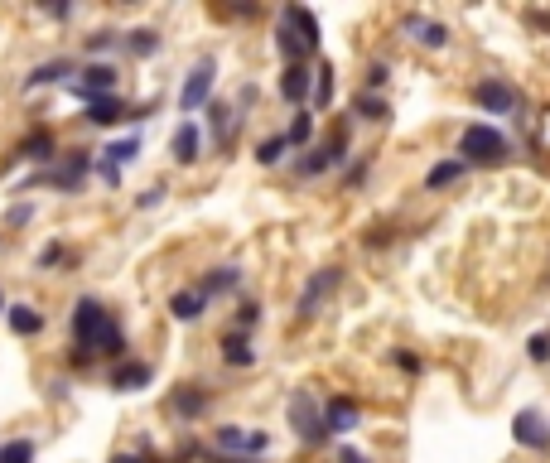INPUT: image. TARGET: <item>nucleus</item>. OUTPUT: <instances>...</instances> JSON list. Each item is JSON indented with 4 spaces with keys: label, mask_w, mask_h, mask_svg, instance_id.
I'll return each instance as SVG.
<instances>
[{
    "label": "nucleus",
    "mask_w": 550,
    "mask_h": 463,
    "mask_svg": "<svg viewBox=\"0 0 550 463\" xmlns=\"http://www.w3.org/2000/svg\"><path fill=\"white\" fill-rule=\"evenodd\" d=\"M73 348H83L92 357H111V362L126 357V328L97 295H83L73 304Z\"/></svg>",
    "instance_id": "1"
},
{
    "label": "nucleus",
    "mask_w": 550,
    "mask_h": 463,
    "mask_svg": "<svg viewBox=\"0 0 550 463\" xmlns=\"http://www.w3.org/2000/svg\"><path fill=\"white\" fill-rule=\"evenodd\" d=\"M507 155H512V140L502 136L497 126H488V121H473V126H464V136H459V155H454V160H464L468 169H473V164H488V169H493V164H502Z\"/></svg>",
    "instance_id": "2"
},
{
    "label": "nucleus",
    "mask_w": 550,
    "mask_h": 463,
    "mask_svg": "<svg viewBox=\"0 0 550 463\" xmlns=\"http://www.w3.org/2000/svg\"><path fill=\"white\" fill-rule=\"evenodd\" d=\"M87 174H92V150H68V155H63V160H54L49 169L29 174L25 184H20V193L34 189V184H54L58 193H78Z\"/></svg>",
    "instance_id": "3"
},
{
    "label": "nucleus",
    "mask_w": 550,
    "mask_h": 463,
    "mask_svg": "<svg viewBox=\"0 0 550 463\" xmlns=\"http://www.w3.org/2000/svg\"><path fill=\"white\" fill-rule=\"evenodd\" d=\"M285 420H290V430L300 435L304 449H319V444H329L324 435V420H319V401H314V391H290V401H285Z\"/></svg>",
    "instance_id": "4"
},
{
    "label": "nucleus",
    "mask_w": 550,
    "mask_h": 463,
    "mask_svg": "<svg viewBox=\"0 0 550 463\" xmlns=\"http://www.w3.org/2000/svg\"><path fill=\"white\" fill-rule=\"evenodd\" d=\"M343 285V266H319V271H309V280H304L300 300H295V319L300 324H314L319 314H324V304H329V295Z\"/></svg>",
    "instance_id": "5"
},
{
    "label": "nucleus",
    "mask_w": 550,
    "mask_h": 463,
    "mask_svg": "<svg viewBox=\"0 0 550 463\" xmlns=\"http://www.w3.org/2000/svg\"><path fill=\"white\" fill-rule=\"evenodd\" d=\"M213 87H218V58L203 54L189 68L184 87H179V111H184V116H189V111H203L208 102H213Z\"/></svg>",
    "instance_id": "6"
},
{
    "label": "nucleus",
    "mask_w": 550,
    "mask_h": 463,
    "mask_svg": "<svg viewBox=\"0 0 550 463\" xmlns=\"http://www.w3.org/2000/svg\"><path fill=\"white\" fill-rule=\"evenodd\" d=\"M213 449H218V454H232V459H266L271 435H266V430H247V425H218V430H213Z\"/></svg>",
    "instance_id": "7"
},
{
    "label": "nucleus",
    "mask_w": 550,
    "mask_h": 463,
    "mask_svg": "<svg viewBox=\"0 0 550 463\" xmlns=\"http://www.w3.org/2000/svg\"><path fill=\"white\" fill-rule=\"evenodd\" d=\"M343 164H348V126H343L338 136H329L324 145L304 150L300 160H295V169H300L304 179H319V174H333V169H343Z\"/></svg>",
    "instance_id": "8"
},
{
    "label": "nucleus",
    "mask_w": 550,
    "mask_h": 463,
    "mask_svg": "<svg viewBox=\"0 0 550 463\" xmlns=\"http://www.w3.org/2000/svg\"><path fill=\"white\" fill-rule=\"evenodd\" d=\"M116 63H87V68H78V78L68 82V92L78 97V102H97V97H116Z\"/></svg>",
    "instance_id": "9"
},
{
    "label": "nucleus",
    "mask_w": 550,
    "mask_h": 463,
    "mask_svg": "<svg viewBox=\"0 0 550 463\" xmlns=\"http://www.w3.org/2000/svg\"><path fill=\"white\" fill-rule=\"evenodd\" d=\"M473 102L488 111V116H512V111L522 107V92L507 78H478L473 82Z\"/></svg>",
    "instance_id": "10"
},
{
    "label": "nucleus",
    "mask_w": 550,
    "mask_h": 463,
    "mask_svg": "<svg viewBox=\"0 0 550 463\" xmlns=\"http://www.w3.org/2000/svg\"><path fill=\"white\" fill-rule=\"evenodd\" d=\"M169 410H174V420L193 425V420H203V415L213 410V391H208V386H198V382L174 386V396H169Z\"/></svg>",
    "instance_id": "11"
},
{
    "label": "nucleus",
    "mask_w": 550,
    "mask_h": 463,
    "mask_svg": "<svg viewBox=\"0 0 550 463\" xmlns=\"http://www.w3.org/2000/svg\"><path fill=\"white\" fill-rule=\"evenodd\" d=\"M319 420H324V435H353L362 425V406L353 396H329L319 406Z\"/></svg>",
    "instance_id": "12"
},
{
    "label": "nucleus",
    "mask_w": 550,
    "mask_h": 463,
    "mask_svg": "<svg viewBox=\"0 0 550 463\" xmlns=\"http://www.w3.org/2000/svg\"><path fill=\"white\" fill-rule=\"evenodd\" d=\"M512 439L522 444V449H531V454H546L550 449V425L541 410H517V420H512Z\"/></svg>",
    "instance_id": "13"
},
{
    "label": "nucleus",
    "mask_w": 550,
    "mask_h": 463,
    "mask_svg": "<svg viewBox=\"0 0 550 463\" xmlns=\"http://www.w3.org/2000/svg\"><path fill=\"white\" fill-rule=\"evenodd\" d=\"M401 34H406V39H415L420 49H430V54H435V49H449V25L430 20V15H415V10L401 20Z\"/></svg>",
    "instance_id": "14"
},
{
    "label": "nucleus",
    "mask_w": 550,
    "mask_h": 463,
    "mask_svg": "<svg viewBox=\"0 0 550 463\" xmlns=\"http://www.w3.org/2000/svg\"><path fill=\"white\" fill-rule=\"evenodd\" d=\"M169 155H174V164H198L203 160V131H198V121H179V126H174V136H169Z\"/></svg>",
    "instance_id": "15"
},
{
    "label": "nucleus",
    "mask_w": 550,
    "mask_h": 463,
    "mask_svg": "<svg viewBox=\"0 0 550 463\" xmlns=\"http://www.w3.org/2000/svg\"><path fill=\"white\" fill-rule=\"evenodd\" d=\"M309 87H314V68L309 63H290L285 73H280V97L290 102V107H309Z\"/></svg>",
    "instance_id": "16"
},
{
    "label": "nucleus",
    "mask_w": 550,
    "mask_h": 463,
    "mask_svg": "<svg viewBox=\"0 0 550 463\" xmlns=\"http://www.w3.org/2000/svg\"><path fill=\"white\" fill-rule=\"evenodd\" d=\"M150 382H155V367H150V362L121 357V362L111 367V391H145Z\"/></svg>",
    "instance_id": "17"
},
{
    "label": "nucleus",
    "mask_w": 550,
    "mask_h": 463,
    "mask_svg": "<svg viewBox=\"0 0 550 463\" xmlns=\"http://www.w3.org/2000/svg\"><path fill=\"white\" fill-rule=\"evenodd\" d=\"M242 266H237V261H227V266H218V271H208L203 275V280H198V285H193V290H198V295H203V300L213 304L218 300V295H227V290H237V285H242Z\"/></svg>",
    "instance_id": "18"
},
{
    "label": "nucleus",
    "mask_w": 550,
    "mask_h": 463,
    "mask_svg": "<svg viewBox=\"0 0 550 463\" xmlns=\"http://www.w3.org/2000/svg\"><path fill=\"white\" fill-rule=\"evenodd\" d=\"M208 136H213V145H232V136H237V126H242V121H237V116H232V102H222V97H213V102H208Z\"/></svg>",
    "instance_id": "19"
},
{
    "label": "nucleus",
    "mask_w": 550,
    "mask_h": 463,
    "mask_svg": "<svg viewBox=\"0 0 550 463\" xmlns=\"http://www.w3.org/2000/svg\"><path fill=\"white\" fill-rule=\"evenodd\" d=\"M275 49H280V58H285V68L290 63H309V49H304V39H300V29L290 25L285 15H275Z\"/></svg>",
    "instance_id": "20"
},
{
    "label": "nucleus",
    "mask_w": 550,
    "mask_h": 463,
    "mask_svg": "<svg viewBox=\"0 0 550 463\" xmlns=\"http://www.w3.org/2000/svg\"><path fill=\"white\" fill-rule=\"evenodd\" d=\"M73 73H78V63H73V58H49V63L29 68L25 92H34V87H54V82H73Z\"/></svg>",
    "instance_id": "21"
},
{
    "label": "nucleus",
    "mask_w": 550,
    "mask_h": 463,
    "mask_svg": "<svg viewBox=\"0 0 550 463\" xmlns=\"http://www.w3.org/2000/svg\"><path fill=\"white\" fill-rule=\"evenodd\" d=\"M20 160H29V164H54L58 160V140H54V131H29L25 140H20V150H15Z\"/></svg>",
    "instance_id": "22"
},
{
    "label": "nucleus",
    "mask_w": 550,
    "mask_h": 463,
    "mask_svg": "<svg viewBox=\"0 0 550 463\" xmlns=\"http://www.w3.org/2000/svg\"><path fill=\"white\" fill-rule=\"evenodd\" d=\"M280 15H285L290 25L300 29L304 49H309V54H319V44H324V29H319V15H314V10H304V5H285Z\"/></svg>",
    "instance_id": "23"
},
{
    "label": "nucleus",
    "mask_w": 550,
    "mask_h": 463,
    "mask_svg": "<svg viewBox=\"0 0 550 463\" xmlns=\"http://www.w3.org/2000/svg\"><path fill=\"white\" fill-rule=\"evenodd\" d=\"M222 362H227V367H237V372H242V367H256L251 333H232V328H227V333H222Z\"/></svg>",
    "instance_id": "24"
},
{
    "label": "nucleus",
    "mask_w": 550,
    "mask_h": 463,
    "mask_svg": "<svg viewBox=\"0 0 550 463\" xmlns=\"http://www.w3.org/2000/svg\"><path fill=\"white\" fill-rule=\"evenodd\" d=\"M203 309H208V300H203L193 285L169 295V319H179V324H198V319H203Z\"/></svg>",
    "instance_id": "25"
},
{
    "label": "nucleus",
    "mask_w": 550,
    "mask_h": 463,
    "mask_svg": "<svg viewBox=\"0 0 550 463\" xmlns=\"http://www.w3.org/2000/svg\"><path fill=\"white\" fill-rule=\"evenodd\" d=\"M5 324L20 338H34V333H44V314L34 304H5Z\"/></svg>",
    "instance_id": "26"
},
{
    "label": "nucleus",
    "mask_w": 550,
    "mask_h": 463,
    "mask_svg": "<svg viewBox=\"0 0 550 463\" xmlns=\"http://www.w3.org/2000/svg\"><path fill=\"white\" fill-rule=\"evenodd\" d=\"M353 121L386 126V121H391V102H386L382 92H358V97H353Z\"/></svg>",
    "instance_id": "27"
},
{
    "label": "nucleus",
    "mask_w": 550,
    "mask_h": 463,
    "mask_svg": "<svg viewBox=\"0 0 550 463\" xmlns=\"http://www.w3.org/2000/svg\"><path fill=\"white\" fill-rule=\"evenodd\" d=\"M464 174H468V164H464V160H440V164H430V169H425V193L454 189V184H459Z\"/></svg>",
    "instance_id": "28"
},
{
    "label": "nucleus",
    "mask_w": 550,
    "mask_h": 463,
    "mask_svg": "<svg viewBox=\"0 0 550 463\" xmlns=\"http://www.w3.org/2000/svg\"><path fill=\"white\" fill-rule=\"evenodd\" d=\"M126 102L121 97H97V102H87V111H83V121L87 126H116V121H126Z\"/></svg>",
    "instance_id": "29"
},
{
    "label": "nucleus",
    "mask_w": 550,
    "mask_h": 463,
    "mask_svg": "<svg viewBox=\"0 0 550 463\" xmlns=\"http://www.w3.org/2000/svg\"><path fill=\"white\" fill-rule=\"evenodd\" d=\"M126 39V49L136 58H155L160 49H165V39H160V29H131V34H121Z\"/></svg>",
    "instance_id": "30"
},
{
    "label": "nucleus",
    "mask_w": 550,
    "mask_h": 463,
    "mask_svg": "<svg viewBox=\"0 0 550 463\" xmlns=\"http://www.w3.org/2000/svg\"><path fill=\"white\" fill-rule=\"evenodd\" d=\"M333 102V63L314 68V87H309V111H324Z\"/></svg>",
    "instance_id": "31"
},
{
    "label": "nucleus",
    "mask_w": 550,
    "mask_h": 463,
    "mask_svg": "<svg viewBox=\"0 0 550 463\" xmlns=\"http://www.w3.org/2000/svg\"><path fill=\"white\" fill-rule=\"evenodd\" d=\"M102 164H111V169H121V164H131V160H140V136H126V140H111L107 150L97 155Z\"/></svg>",
    "instance_id": "32"
},
{
    "label": "nucleus",
    "mask_w": 550,
    "mask_h": 463,
    "mask_svg": "<svg viewBox=\"0 0 550 463\" xmlns=\"http://www.w3.org/2000/svg\"><path fill=\"white\" fill-rule=\"evenodd\" d=\"M280 136H285V145H290V150H309V136H314V111H309V107L295 111L290 131H280Z\"/></svg>",
    "instance_id": "33"
},
{
    "label": "nucleus",
    "mask_w": 550,
    "mask_h": 463,
    "mask_svg": "<svg viewBox=\"0 0 550 463\" xmlns=\"http://www.w3.org/2000/svg\"><path fill=\"white\" fill-rule=\"evenodd\" d=\"M285 155H290V145H285V136H280V131L256 145V164H261V169H275V164L285 160Z\"/></svg>",
    "instance_id": "34"
},
{
    "label": "nucleus",
    "mask_w": 550,
    "mask_h": 463,
    "mask_svg": "<svg viewBox=\"0 0 550 463\" xmlns=\"http://www.w3.org/2000/svg\"><path fill=\"white\" fill-rule=\"evenodd\" d=\"M261 319H266L261 300H242V304H237V314H232V333H251Z\"/></svg>",
    "instance_id": "35"
},
{
    "label": "nucleus",
    "mask_w": 550,
    "mask_h": 463,
    "mask_svg": "<svg viewBox=\"0 0 550 463\" xmlns=\"http://www.w3.org/2000/svg\"><path fill=\"white\" fill-rule=\"evenodd\" d=\"M0 463H34V439H10V444H0Z\"/></svg>",
    "instance_id": "36"
},
{
    "label": "nucleus",
    "mask_w": 550,
    "mask_h": 463,
    "mask_svg": "<svg viewBox=\"0 0 550 463\" xmlns=\"http://www.w3.org/2000/svg\"><path fill=\"white\" fill-rule=\"evenodd\" d=\"M526 357H531L536 367H546V362H550V328H541V333H531V338H526Z\"/></svg>",
    "instance_id": "37"
},
{
    "label": "nucleus",
    "mask_w": 550,
    "mask_h": 463,
    "mask_svg": "<svg viewBox=\"0 0 550 463\" xmlns=\"http://www.w3.org/2000/svg\"><path fill=\"white\" fill-rule=\"evenodd\" d=\"M116 39H121V34H111V29H97V34H87V54H92V63H97V54H107L111 44H116Z\"/></svg>",
    "instance_id": "38"
},
{
    "label": "nucleus",
    "mask_w": 550,
    "mask_h": 463,
    "mask_svg": "<svg viewBox=\"0 0 550 463\" xmlns=\"http://www.w3.org/2000/svg\"><path fill=\"white\" fill-rule=\"evenodd\" d=\"M386 78H391V68H386V63H372V68L362 73V92H382Z\"/></svg>",
    "instance_id": "39"
},
{
    "label": "nucleus",
    "mask_w": 550,
    "mask_h": 463,
    "mask_svg": "<svg viewBox=\"0 0 550 463\" xmlns=\"http://www.w3.org/2000/svg\"><path fill=\"white\" fill-rule=\"evenodd\" d=\"M367 174H372V160H367V155H362L358 164H353V169H348V174H343V189H358L362 179H367Z\"/></svg>",
    "instance_id": "40"
},
{
    "label": "nucleus",
    "mask_w": 550,
    "mask_h": 463,
    "mask_svg": "<svg viewBox=\"0 0 550 463\" xmlns=\"http://www.w3.org/2000/svg\"><path fill=\"white\" fill-rule=\"evenodd\" d=\"M58 261H68V251H63L58 242H49L44 251H39V271H49V266H58Z\"/></svg>",
    "instance_id": "41"
},
{
    "label": "nucleus",
    "mask_w": 550,
    "mask_h": 463,
    "mask_svg": "<svg viewBox=\"0 0 550 463\" xmlns=\"http://www.w3.org/2000/svg\"><path fill=\"white\" fill-rule=\"evenodd\" d=\"M160 203H165V184H155V189H145L136 198V208H160Z\"/></svg>",
    "instance_id": "42"
},
{
    "label": "nucleus",
    "mask_w": 550,
    "mask_h": 463,
    "mask_svg": "<svg viewBox=\"0 0 550 463\" xmlns=\"http://www.w3.org/2000/svg\"><path fill=\"white\" fill-rule=\"evenodd\" d=\"M391 362H396V367H406L411 377H415V372H425V362H420L415 353H391Z\"/></svg>",
    "instance_id": "43"
},
{
    "label": "nucleus",
    "mask_w": 550,
    "mask_h": 463,
    "mask_svg": "<svg viewBox=\"0 0 550 463\" xmlns=\"http://www.w3.org/2000/svg\"><path fill=\"white\" fill-rule=\"evenodd\" d=\"M111 463H155V459H150V449H136V454L126 449V454H111Z\"/></svg>",
    "instance_id": "44"
},
{
    "label": "nucleus",
    "mask_w": 550,
    "mask_h": 463,
    "mask_svg": "<svg viewBox=\"0 0 550 463\" xmlns=\"http://www.w3.org/2000/svg\"><path fill=\"white\" fill-rule=\"evenodd\" d=\"M203 463H266V459H232V454H218V449H208Z\"/></svg>",
    "instance_id": "45"
},
{
    "label": "nucleus",
    "mask_w": 550,
    "mask_h": 463,
    "mask_svg": "<svg viewBox=\"0 0 550 463\" xmlns=\"http://www.w3.org/2000/svg\"><path fill=\"white\" fill-rule=\"evenodd\" d=\"M29 218H34V208H29V203H20V208H10V227H25Z\"/></svg>",
    "instance_id": "46"
},
{
    "label": "nucleus",
    "mask_w": 550,
    "mask_h": 463,
    "mask_svg": "<svg viewBox=\"0 0 550 463\" xmlns=\"http://www.w3.org/2000/svg\"><path fill=\"white\" fill-rule=\"evenodd\" d=\"M338 463H372V459H367L362 449H348V444H343V449H338Z\"/></svg>",
    "instance_id": "47"
},
{
    "label": "nucleus",
    "mask_w": 550,
    "mask_h": 463,
    "mask_svg": "<svg viewBox=\"0 0 550 463\" xmlns=\"http://www.w3.org/2000/svg\"><path fill=\"white\" fill-rule=\"evenodd\" d=\"M44 15H49V20H68V15H73V5H49Z\"/></svg>",
    "instance_id": "48"
},
{
    "label": "nucleus",
    "mask_w": 550,
    "mask_h": 463,
    "mask_svg": "<svg viewBox=\"0 0 550 463\" xmlns=\"http://www.w3.org/2000/svg\"><path fill=\"white\" fill-rule=\"evenodd\" d=\"M531 25H541V29H550V15H541V10H531Z\"/></svg>",
    "instance_id": "49"
},
{
    "label": "nucleus",
    "mask_w": 550,
    "mask_h": 463,
    "mask_svg": "<svg viewBox=\"0 0 550 463\" xmlns=\"http://www.w3.org/2000/svg\"><path fill=\"white\" fill-rule=\"evenodd\" d=\"M0 314H5V295H0Z\"/></svg>",
    "instance_id": "50"
}]
</instances>
